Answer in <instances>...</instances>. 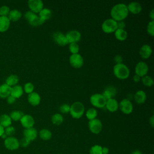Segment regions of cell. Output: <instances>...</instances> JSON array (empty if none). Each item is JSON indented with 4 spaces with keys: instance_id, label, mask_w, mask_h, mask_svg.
I'll list each match as a JSON object with an SVG mask.
<instances>
[{
    "instance_id": "obj_35",
    "label": "cell",
    "mask_w": 154,
    "mask_h": 154,
    "mask_svg": "<svg viewBox=\"0 0 154 154\" xmlns=\"http://www.w3.org/2000/svg\"><path fill=\"white\" fill-rule=\"evenodd\" d=\"M141 82L144 86L148 87H152L154 83L152 78L147 75H146L141 78Z\"/></svg>"
},
{
    "instance_id": "obj_52",
    "label": "cell",
    "mask_w": 154,
    "mask_h": 154,
    "mask_svg": "<svg viewBox=\"0 0 154 154\" xmlns=\"http://www.w3.org/2000/svg\"><path fill=\"white\" fill-rule=\"evenodd\" d=\"M131 154H142V153L138 150H135L133 151Z\"/></svg>"
},
{
    "instance_id": "obj_2",
    "label": "cell",
    "mask_w": 154,
    "mask_h": 154,
    "mask_svg": "<svg viewBox=\"0 0 154 154\" xmlns=\"http://www.w3.org/2000/svg\"><path fill=\"white\" fill-rule=\"evenodd\" d=\"M113 73L119 79H126L129 76L130 70L123 63L116 64L113 67Z\"/></svg>"
},
{
    "instance_id": "obj_18",
    "label": "cell",
    "mask_w": 154,
    "mask_h": 154,
    "mask_svg": "<svg viewBox=\"0 0 154 154\" xmlns=\"http://www.w3.org/2000/svg\"><path fill=\"white\" fill-rule=\"evenodd\" d=\"M28 101L32 106H35L40 104L41 101V97L38 93L33 91L28 96Z\"/></svg>"
},
{
    "instance_id": "obj_20",
    "label": "cell",
    "mask_w": 154,
    "mask_h": 154,
    "mask_svg": "<svg viewBox=\"0 0 154 154\" xmlns=\"http://www.w3.org/2000/svg\"><path fill=\"white\" fill-rule=\"evenodd\" d=\"M128 10L129 12L137 14H139L142 10L141 5L138 2H131L127 5Z\"/></svg>"
},
{
    "instance_id": "obj_38",
    "label": "cell",
    "mask_w": 154,
    "mask_h": 154,
    "mask_svg": "<svg viewBox=\"0 0 154 154\" xmlns=\"http://www.w3.org/2000/svg\"><path fill=\"white\" fill-rule=\"evenodd\" d=\"M34 85L31 82H27L24 85V91L27 94H30L34 91Z\"/></svg>"
},
{
    "instance_id": "obj_23",
    "label": "cell",
    "mask_w": 154,
    "mask_h": 154,
    "mask_svg": "<svg viewBox=\"0 0 154 154\" xmlns=\"http://www.w3.org/2000/svg\"><path fill=\"white\" fill-rule=\"evenodd\" d=\"M23 93V88L21 85H16L11 87L10 95L16 99H18L22 96Z\"/></svg>"
},
{
    "instance_id": "obj_6",
    "label": "cell",
    "mask_w": 154,
    "mask_h": 154,
    "mask_svg": "<svg viewBox=\"0 0 154 154\" xmlns=\"http://www.w3.org/2000/svg\"><path fill=\"white\" fill-rule=\"evenodd\" d=\"M102 31L106 34L114 32L117 29V22L112 19H107L105 20L101 26Z\"/></svg>"
},
{
    "instance_id": "obj_45",
    "label": "cell",
    "mask_w": 154,
    "mask_h": 154,
    "mask_svg": "<svg viewBox=\"0 0 154 154\" xmlns=\"http://www.w3.org/2000/svg\"><path fill=\"white\" fill-rule=\"evenodd\" d=\"M117 29H124L125 26H126V23L124 21L117 22Z\"/></svg>"
},
{
    "instance_id": "obj_31",
    "label": "cell",
    "mask_w": 154,
    "mask_h": 154,
    "mask_svg": "<svg viewBox=\"0 0 154 154\" xmlns=\"http://www.w3.org/2000/svg\"><path fill=\"white\" fill-rule=\"evenodd\" d=\"M19 77L17 75H11L6 79L5 84L11 87L12 86L13 87V86L17 85V84L19 82Z\"/></svg>"
},
{
    "instance_id": "obj_37",
    "label": "cell",
    "mask_w": 154,
    "mask_h": 154,
    "mask_svg": "<svg viewBox=\"0 0 154 154\" xmlns=\"http://www.w3.org/2000/svg\"><path fill=\"white\" fill-rule=\"evenodd\" d=\"M69 49L72 54H78L79 51V46L77 43H69Z\"/></svg>"
},
{
    "instance_id": "obj_51",
    "label": "cell",
    "mask_w": 154,
    "mask_h": 154,
    "mask_svg": "<svg viewBox=\"0 0 154 154\" xmlns=\"http://www.w3.org/2000/svg\"><path fill=\"white\" fill-rule=\"evenodd\" d=\"M4 133V128L0 125V137Z\"/></svg>"
},
{
    "instance_id": "obj_29",
    "label": "cell",
    "mask_w": 154,
    "mask_h": 154,
    "mask_svg": "<svg viewBox=\"0 0 154 154\" xmlns=\"http://www.w3.org/2000/svg\"><path fill=\"white\" fill-rule=\"evenodd\" d=\"M114 35L117 40L122 42L127 38L128 33L125 29H117L114 32Z\"/></svg>"
},
{
    "instance_id": "obj_43",
    "label": "cell",
    "mask_w": 154,
    "mask_h": 154,
    "mask_svg": "<svg viewBox=\"0 0 154 154\" xmlns=\"http://www.w3.org/2000/svg\"><path fill=\"white\" fill-rule=\"evenodd\" d=\"M31 141L28 140L27 138L23 137L20 141H19V145L20 146L22 147H27L29 144H30Z\"/></svg>"
},
{
    "instance_id": "obj_13",
    "label": "cell",
    "mask_w": 154,
    "mask_h": 154,
    "mask_svg": "<svg viewBox=\"0 0 154 154\" xmlns=\"http://www.w3.org/2000/svg\"><path fill=\"white\" fill-rule=\"evenodd\" d=\"M53 39L57 45L61 46H64L69 44L66 34H64L60 31L55 32L53 34Z\"/></svg>"
},
{
    "instance_id": "obj_1",
    "label": "cell",
    "mask_w": 154,
    "mask_h": 154,
    "mask_svg": "<svg viewBox=\"0 0 154 154\" xmlns=\"http://www.w3.org/2000/svg\"><path fill=\"white\" fill-rule=\"evenodd\" d=\"M110 14L111 19L115 21H123L129 14L127 5L123 3L117 4L112 7Z\"/></svg>"
},
{
    "instance_id": "obj_8",
    "label": "cell",
    "mask_w": 154,
    "mask_h": 154,
    "mask_svg": "<svg viewBox=\"0 0 154 154\" xmlns=\"http://www.w3.org/2000/svg\"><path fill=\"white\" fill-rule=\"evenodd\" d=\"M69 63L72 67L79 69L84 64V58L79 54H71L69 57Z\"/></svg>"
},
{
    "instance_id": "obj_24",
    "label": "cell",
    "mask_w": 154,
    "mask_h": 154,
    "mask_svg": "<svg viewBox=\"0 0 154 154\" xmlns=\"http://www.w3.org/2000/svg\"><path fill=\"white\" fill-rule=\"evenodd\" d=\"M11 87L7 84H3L0 85V97L7 98L11 94Z\"/></svg>"
},
{
    "instance_id": "obj_12",
    "label": "cell",
    "mask_w": 154,
    "mask_h": 154,
    "mask_svg": "<svg viewBox=\"0 0 154 154\" xmlns=\"http://www.w3.org/2000/svg\"><path fill=\"white\" fill-rule=\"evenodd\" d=\"M28 5L30 11L34 13H38L44 7L43 2L41 0H29Z\"/></svg>"
},
{
    "instance_id": "obj_47",
    "label": "cell",
    "mask_w": 154,
    "mask_h": 154,
    "mask_svg": "<svg viewBox=\"0 0 154 154\" xmlns=\"http://www.w3.org/2000/svg\"><path fill=\"white\" fill-rule=\"evenodd\" d=\"M132 79H133L134 82L137 83V82H138L141 80V78H140L139 76H138V75H134L133 77H132Z\"/></svg>"
},
{
    "instance_id": "obj_34",
    "label": "cell",
    "mask_w": 154,
    "mask_h": 154,
    "mask_svg": "<svg viewBox=\"0 0 154 154\" xmlns=\"http://www.w3.org/2000/svg\"><path fill=\"white\" fill-rule=\"evenodd\" d=\"M86 117L89 120H93L96 118L97 116V111L95 108H90L87 110V112L85 113Z\"/></svg>"
},
{
    "instance_id": "obj_26",
    "label": "cell",
    "mask_w": 154,
    "mask_h": 154,
    "mask_svg": "<svg viewBox=\"0 0 154 154\" xmlns=\"http://www.w3.org/2000/svg\"><path fill=\"white\" fill-rule=\"evenodd\" d=\"M52 14V11L51 10V9L48 8H43L38 13V16L44 22L49 20L51 17Z\"/></svg>"
},
{
    "instance_id": "obj_25",
    "label": "cell",
    "mask_w": 154,
    "mask_h": 154,
    "mask_svg": "<svg viewBox=\"0 0 154 154\" xmlns=\"http://www.w3.org/2000/svg\"><path fill=\"white\" fill-rule=\"evenodd\" d=\"M10 25V20L8 17L0 16V32L7 31Z\"/></svg>"
},
{
    "instance_id": "obj_53",
    "label": "cell",
    "mask_w": 154,
    "mask_h": 154,
    "mask_svg": "<svg viewBox=\"0 0 154 154\" xmlns=\"http://www.w3.org/2000/svg\"><path fill=\"white\" fill-rule=\"evenodd\" d=\"M1 137L2 138H3V139H4V140H5V138H7L8 137H7V135L4 133V134L1 135Z\"/></svg>"
},
{
    "instance_id": "obj_39",
    "label": "cell",
    "mask_w": 154,
    "mask_h": 154,
    "mask_svg": "<svg viewBox=\"0 0 154 154\" xmlns=\"http://www.w3.org/2000/svg\"><path fill=\"white\" fill-rule=\"evenodd\" d=\"M147 32L149 35L153 37L154 35V20L150 21L147 26Z\"/></svg>"
},
{
    "instance_id": "obj_16",
    "label": "cell",
    "mask_w": 154,
    "mask_h": 154,
    "mask_svg": "<svg viewBox=\"0 0 154 154\" xmlns=\"http://www.w3.org/2000/svg\"><path fill=\"white\" fill-rule=\"evenodd\" d=\"M23 137L27 138L30 141L35 140L38 135V132L37 129L34 128H30L28 129H25L23 131Z\"/></svg>"
},
{
    "instance_id": "obj_21",
    "label": "cell",
    "mask_w": 154,
    "mask_h": 154,
    "mask_svg": "<svg viewBox=\"0 0 154 154\" xmlns=\"http://www.w3.org/2000/svg\"><path fill=\"white\" fill-rule=\"evenodd\" d=\"M116 93L117 91L116 88L112 86H109L105 89L102 94L106 99V100H107L108 99L113 98V97H114V96L116 94Z\"/></svg>"
},
{
    "instance_id": "obj_11",
    "label": "cell",
    "mask_w": 154,
    "mask_h": 154,
    "mask_svg": "<svg viewBox=\"0 0 154 154\" xmlns=\"http://www.w3.org/2000/svg\"><path fill=\"white\" fill-rule=\"evenodd\" d=\"M149 71V67L147 64L144 61L138 62L135 67V75L139 76L140 78L147 75Z\"/></svg>"
},
{
    "instance_id": "obj_33",
    "label": "cell",
    "mask_w": 154,
    "mask_h": 154,
    "mask_svg": "<svg viewBox=\"0 0 154 154\" xmlns=\"http://www.w3.org/2000/svg\"><path fill=\"white\" fill-rule=\"evenodd\" d=\"M23 115H24V114L21 111L15 110V111H12L10 113V117L11 120H13L15 122H17V121H20V120L21 119V118L22 117V116Z\"/></svg>"
},
{
    "instance_id": "obj_44",
    "label": "cell",
    "mask_w": 154,
    "mask_h": 154,
    "mask_svg": "<svg viewBox=\"0 0 154 154\" xmlns=\"http://www.w3.org/2000/svg\"><path fill=\"white\" fill-rule=\"evenodd\" d=\"M114 61L116 63V64H120L122 63L123 61V58L120 55H117L114 58Z\"/></svg>"
},
{
    "instance_id": "obj_7",
    "label": "cell",
    "mask_w": 154,
    "mask_h": 154,
    "mask_svg": "<svg viewBox=\"0 0 154 154\" xmlns=\"http://www.w3.org/2000/svg\"><path fill=\"white\" fill-rule=\"evenodd\" d=\"M5 147L9 150H16L20 147L19 141L14 137H8L4 141Z\"/></svg>"
},
{
    "instance_id": "obj_22",
    "label": "cell",
    "mask_w": 154,
    "mask_h": 154,
    "mask_svg": "<svg viewBox=\"0 0 154 154\" xmlns=\"http://www.w3.org/2000/svg\"><path fill=\"white\" fill-rule=\"evenodd\" d=\"M146 93L141 90H138L134 95V99L135 101L138 104L144 103L146 100Z\"/></svg>"
},
{
    "instance_id": "obj_46",
    "label": "cell",
    "mask_w": 154,
    "mask_h": 154,
    "mask_svg": "<svg viewBox=\"0 0 154 154\" xmlns=\"http://www.w3.org/2000/svg\"><path fill=\"white\" fill-rule=\"evenodd\" d=\"M16 99V98H14V97H13L11 95H10L8 97H7V102L9 104H13V103H14L15 102Z\"/></svg>"
},
{
    "instance_id": "obj_27",
    "label": "cell",
    "mask_w": 154,
    "mask_h": 154,
    "mask_svg": "<svg viewBox=\"0 0 154 154\" xmlns=\"http://www.w3.org/2000/svg\"><path fill=\"white\" fill-rule=\"evenodd\" d=\"M22 15V14L19 10H18L17 9H14L10 11L7 17L9 19V20H10V22L11 21L16 22V21L19 20L21 18Z\"/></svg>"
},
{
    "instance_id": "obj_50",
    "label": "cell",
    "mask_w": 154,
    "mask_h": 154,
    "mask_svg": "<svg viewBox=\"0 0 154 154\" xmlns=\"http://www.w3.org/2000/svg\"><path fill=\"white\" fill-rule=\"evenodd\" d=\"M149 123L152 127H153V125H154V116H152L150 117V118L149 119Z\"/></svg>"
},
{
    "instance_id": "obj_17",
    "label": "cell",
    "mask_w": 154,
    "mask_h": 154,
    "mask_svg": "<svg viewBox=\"0 0 154 154\" xmlns=\"http://www.w3.org/2000/svg\"><path fill=\"white\" fill-rule=\"evenodd\" d=\"M152 53V49L150 46L149 45H143L139 51V54L140 57L143 59L149 58Z\"/></svg>"
},
{
    "instance_id": "obj_41",
    "label": "cell",
    "mask_w": 154,
    "mask_h": 154,
    "mask_svg": "<svg viewBox=\"0 0 154 154\" xmlns=\"http://www.w3.org/2000/svg\"><path fill=\"white\" fill-rule=\"evenodd\" d=\"M10 10L8 7L6 5H2L0 8V16L7 17Z\"/></svg>"
},
{
    "instance_id": "obj_32",
    "label": "cell",
    "mask_w": 154,
    "mask_h": 154,
    "mask_svg": "<svg viewBox=\"0 0 154 154\" xmlns=\"http://www.w3.org/2000/svg\"><path fill=\"white\" fill-rule=\"evenodd\" d=\"M64 121V118L61 114L56 113L52 116L51 117V122L52 123L57 126L60 125Z\"/></svg>"
},
{
    "instance_id": "obj_15",
    "label": "cell",
    "mask_w": 154,
    "mask_h": 154,
    "mask_svg": "<svg viewBox=\"0 0 154 154\" xmlns=\"http://www.w3.org/2000/svg\"><path fill=\"white\" fill-rule=\"evenodd\" d=\"M20 122L25 129L32 128L35 123L33 117L29 114H24L20 120Z\"/></svg>"
},
{
    "instance_id": "obj_14",
    "label": "cell",
    "mask_w": 154,
    "mask_h": 154,
    "mask_svg": "<svg viewBox=\"0 0 154 154\" xmlns=\"http://www.w3.org/2000/svg\"><path fill=\"white\" fill-rule=\"evenodd\" d=\"M66 36L69 44L72 43H77L78 42H79L81 39V34L79 31L73 29L67 32L66 34Z\"/></svg>"
},
{
    "instance_id": "obj_19",
    "label": "cell",
    "mask_w": 154,
    "mask_h": 154,
    "mask_svg": "<svg viewBox=\"0 0 154 154\" xmlns=\"http://www.w3.org/2000/svg\"><path fill=\"white\" fill-rule=\"evenodd\" d=\"M105 107H106V109L108 111L111 112H114L117 111L119 109V103L116 99L111 98L106 100Z\"/></svg>"
},
{
    "instance_id": "obj_40",
    "label": "cell",
    "mask_w": 154,
    "mask_h": 154,
    "mask_svg": "<svg viewBox=\"0 0 154 154\" xmlns=\"http://www.w3.org/2000/svg\"><path fill=\"white\" fill-rule=\"evenodd\" d=\"M16 132V129L14 127L10 126L4 128V134L7 137H12Z\"/></svg>"
},
{
    "instance_id": "obj_49",
    "label": "cell",
    "mask_w": 154,
    "mask_h": 154,
    "mask_svg": "<svg viewBox=\"0 0 154 154\" xmlns=\"http://www.w3.org/2000/svg\"><path fill=\"white\" fill-rule=\"evenodd\" d=\"M149 17L151 19V20H154V10L152 9L149 13Z\"/></svg>"
},
{
    "instance_id": "obj_30",
    "label": "cell",
    "mask_w": 154,
    "mask_h": 154,
    "mask_svg": "<svg viewBox=\"0 0 154 154\" xmlns=\"http://www.w3.org/2000/svg\"><path fill=\"white\" fill-rule=\"evenodd\" d=\"M39 137L45 141L50 140L52 138V132L48 129H42L39 131Z\"/></svg>"
},
{
    "instance_id": "obj_10",
    "label": "cell",
    "mask_w": 154,
    "mask_h": 154,
    "mask_svg": "<svg viewBox=\"0 0 154 154\" xmlns=\"http://www.w3.org/2000/svg\"><path fill=\"white\" fill-rule=\"evenodd\" d=\"M119 108L120 111L125 114H129L132 113L133 111V105L128 99H122L119 103Z\"/></svg>"
},
{
    "instance_id": "obj_36",
    "label": "cell",
    "mask_w": 154,
    "mask_h": 154,
    "mask_svg": "<svg viewBox=\"0 0 154 154\" xmlns=\"http://www.w3.org/2000/svg\"><path fill=\"white\" fill-rule=\"evenodd\" d=\"M102 147L100 145L96 144L93 146L89 151L90 154H102Z\"/></svg>"
},
{
    "instance_id": "obj_9",
    "label": "cell",
    "mask_w": 154,
    "mask_h": 154,
    "mask_svg": "<svg viewBox=\"0 0 154 154\" xmlns=\"http://www.w3.org/2000/svg\"><path fill=\"white\" fill-rule=\"evenodd\" d=\"M89 130L94 134H99L102 130V123L99 119H94L89 120L88 123Z\"/></svg>"
},
{
    "instance_id": "obj_42",
    "label": "cell",
    "mask_w": 154,
    "mask_h": 154,
    "mask_svg": "<svg viewBox=\"0 0 154 154\" xmlns=\"http://www.w3.org/2000/svg\"><path fill=\"white\" fill-rule=\"evenodd\" d=\"M70 105L67 104V103H64L60 105V111L61 113L63 114H67L70 112Z\"/></svg>"
},
{
    "instance_id": "obj_28",
    "label": "cell",
    "mask_w": 154,
    "mask_h": 154,
    "mask_svg": "<svg viewBox=\"0 0 154 154\" xmlns=\"http://www.w3.org/2000/svg\"><path fill=\"white\" fill-rule=\"evenodd\" d=\"M12 120L11 119L10 116L7 114H2L0 116V125L4 128L11 126Z\"/></svg>"
},
{
    "instance_id": "obj_48",
    "label": "cell",
    "mask_w": 154,
    "mask_h": 154,
    "mask_svg": "<svg viewBox=\"0 0 154 154\" xmlns=\"http://www.w3.org/2000/svg\"><path fill=\"white\" fill-rule=\"evenodd\" d=\"M102 154H108L109 149L106 147H102Z\"/></svg>"
},
{
    "instance_id": "obj_4",
    "label": "cell",
    "mask_w": 154,
    "mask_h": 154,
    "mask_svg": "<svg viewBox=\"0 0 154 154\" xmlns=\"http://www.w3.org/2000/svg\"><path fill=\"white\" fill-rule=\"evenodd\" d=\"M24 16L28 23L33 26H38L42 25L45 22L40 18L38 15L31 11H26L25 13Z\"/></svg>"
},
{
    "instance_id": "obj_5",
    "label": "cell",
    "mask_w": 154,
    "mask_h": 154,
    "mask_svg": "<svg viewBox=\"0 0 154 154\" xmlns=\"http://www.w3.org/2000/svg\"><path fill=\"white\" fill-rule=\"evenodd\" d=\"M90 102L94 107L97 108H103L105 106L106 100L102 94L95 93L90 96Z\"/></svg>"
},
{
    "instance_id": "obj_3",
    "label": "cell",
    "mask_w": 154,
    "mask_h": 154,
    "mask_svg": "<svg viewBox=\"0 0 154 154\" xmlns=\"http://www.w3.org/2000/svg\"><path fill=\"white\" fill-rule=\"evenodd\" d=\"M84 111L85 108L84 104L79 101H76L70 105L69 113L73 119H79L83 116Z\"/></svg>"
}]
</instances>
